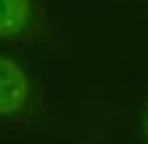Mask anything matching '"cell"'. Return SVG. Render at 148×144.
Listing matches in <instances>:
<instances>
[{
	"mask_svg": "<svg viewBox=\"0 0 148 144\" xmlns=\"http://www.w3.org/2000/svg\"><path fill=\"white\" fill-rule=\"evenodd\" d=\"M0 121L32 127L47 123L42 89L13 57L0 53Z\"/></svg>",
	"mask_w": 148,
	"mask_h": 144,
	"instance_id": "1",
	"label": "cell"
},
{
	"mask_svg": "<svg viewBox=\"0 0 148 144\" xmlns=\"http://www.w3.org/2000/svg\"><path fill=\"white\" fill-rule=\"evenodd\" d=\"M47 17L38 0H0V43H38Z\"/></svg>",
	"mask_w": 148,
	"mask_h": 144,
	"instance_id": "2",
	"label": "cell"
},
{
	"mask_svg": "<svg viewBox=\"0 0 148 144\" xmlns=\"http://www.w3.org/2000/svg\"><path fill=\"white\" fill-rule=\"evenodd\" d=\"M144 136H146V144H148V108H146V121H144Z\"/></svg>",
	"mask_w": 148,
	"mask_h": 144,
	"instance_id": "3",
	"label": "cell"
}]
</instances>
